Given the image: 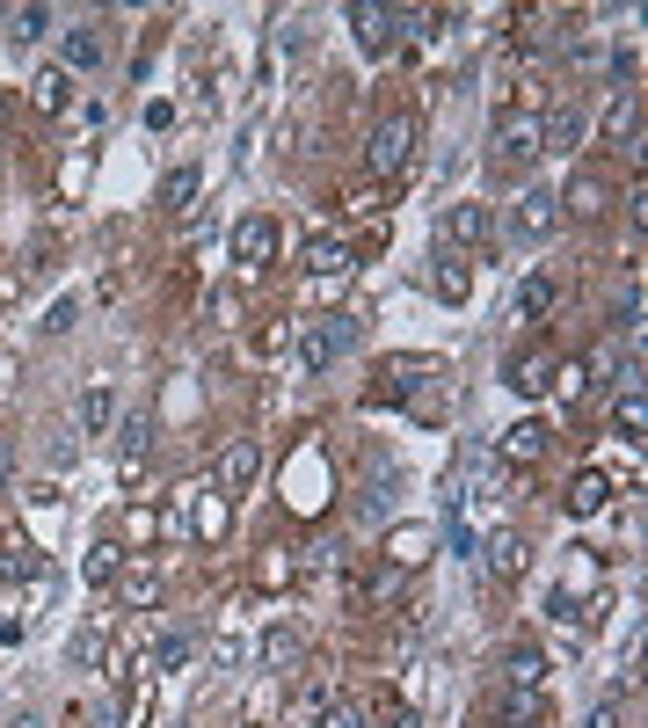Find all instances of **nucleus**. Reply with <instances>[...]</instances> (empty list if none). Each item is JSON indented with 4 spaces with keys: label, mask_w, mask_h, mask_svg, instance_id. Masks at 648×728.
<instances>
[{
    "label": "nucleus",
    "mask_w": 648,
    "mask_h": 728,
    "mask_svg": "<svg viewBox=\"0 0 648 728\" xmlns=\"http://www.w3.org/2000/svg\"><path fill=\"white\" fill-rule=\"evenodd\" d=\"M357 321L351 313H321V321H306V329H299V357H306V372H328V364H343L357 350Z\"/></svg>",
    "instance_id": "1"
},
{
    "label": "nucleus",
    "mask_w": 648,
    "mask_h": 728,
    "mask_svg": "<svg viewBox=\"0 0 648 728\" xmlns=\"http://www.w3.org/2000/svg\"><path fill=\"white\" fill-rule=\"evenodd\" d=\"M532 160H540V117H525V110H518V117H503V124H495L489 168H495V175H525Z\"/></svg>",
    "instance_id": "2"
},
{
    "label": "nucleus",
    "mask_w": 648,
    "mask_h": 728,
    "mask_svg": "<svg viewBox=\"0 0 648 728\" xmlns=\"http://www.w3.org/2000/svg\"><path fill=\"white\" fill-rule=\"evenodd\" d=\"M408 154H416V117H408V110H394V117L372 124V139H365L372 175H401V168H408Z\"/></svg>",
    "instance_id": "3"
},
{
    "label": "nucleus",
    "mask_w": 648,
    "mask_h": 728,
    "mask_svg": "<svg viewBox=\"0 0 648 728\" xmlns=\"http://www.w3.org/2000/svg\"><path fill=\"white\" fill-rule=\"evenodd\" d=\"M408 15H416V8H372V0H357V8H351V30H357V44H365V52L386 59L394 44H401Z\"/></svg>",
    "instance_id": "4"
},
{
    "label": "nucleus",
    "mask_w": 648,
    "mask_h": 728,
    "mask_svg": "<svg viewBox=\"0 0 648 728\" xmlns=\"http://www.w3.org/2000/svg\"><path fill=\"white\" fill-rule=\"evenodd\" d=\"M554 226H561V197L554 190H525L518 211H510V233H518V241H546Z\"/></svg>",
    "instance_id": "5"
},
{
    "label": "nucleus",
    "mask_w": 648,
    "mask_h": 728,
    "mask_svg": "<svg viewBox=\"0 0 648 728\" xmlns=\"http://www.w3.org/2000/svg\"><path fill=\"white\" fill-rule=\"evenodd\" d=\"M445 248H489V233H495V211L489 205H452L445 211Z\"/></svg>",
    "instance_id": "6"
},
{
    "label": "nucleus",
    "mask_w": 648,
    "mask_h": 728,
    "mask_svg": "<svg viewBox=\"0 0 648 728\" xmlns=\"http://www.w3.org/2000/svg\"><path fill=\"white\" fill-rule=\"evenodd\" d=\"M270 256H278V226H270V219H241V226H233V262H241V270H270Z\"/></svg>",
    "instance_id": "7"
},
{
    "label": "nucleus",
    "mask_w": 648,
    "mask_h": 728,
    "mask_svg": "<svg viewBox=\"0 0 648 728\" xmlns=\"http://www.w3.org/2000/svg\"><path fill=\"white\" fill-rule=\"evenodd\" d=\"M510 394H525V401L554 394V357H546V350H518V357H510Z\"/></svg>",
    "instance_id": "8"
},
{
    "label": "nucleus",
    "mask_w": 648,
    "mask_h": 728,
    "mask_svg": "<svg viewBox=\"0 0 648 728\" xmlns=\"http://www.w3.org/2000/svg\"><path fill=\"white\" fill-rule=\"evenodd\" d=\"M576 139H583V110L576 103H554L540 117V154H576Z\"/></svg>",
    "instance_id": "9"
},
{
    "label": "nucleus",
    "mask_w": 648,
    "mask_h": 728,
    "mask_svg": "<svg viewBox=\"0 0 648 728\" xmlns=\"http://www.w3.org/2000/svg\"><path fill=\"white\" fill-rule=\"evenodd\" d=\"M561 211H568V219H605V211H613V190H605V175H576V183L561 190Z\"/></svg>",
    "instance_id": "10"
},
{
    "label": "nucleus",
    "mask_w": 648,
    "mask_h": 728,
    "mask_svg": "<svg viewBox=\"0 0 648 728\" xmlns=\"http://www.w3.org/2000/svg\"><path fill=\"white\" fill-rule=\"evenodd\" d=\"M481 561H489V575H495V583H510V575H525L532 547H525L518 532H489V547H481Z\"/></svg>",
    "instance_id": "11"
},
{
    "label": "nucleus",
    "mask_w": 648,
    "mask_h": 728,
    "mask_svg": "<svg viewBox=\"0 0 648 728\" xmlns=\"http://www.w3.org/2000/svg\"><path fill=\"white\" fill-rule=\"evenodd\" d=\"M255 656H263V670H299V663H306V634H299V626H270Z\"/></svg>",
    "instance_id": "12"
},
{
    "label": "nucleus",
    "mask_w": 648,
    "mask_h": 728,
    "mask_svg": "<svg viewBox=\"0 0 648 728\" xmlns=\"http://www.w3.org/2000/svg\"><path fill=\"white\" fill-rule=\"evenodd\" d=\"M255 467H263L255 437H233V445L219 451V488H248V481H255Z\"/></svg>",
    "instance_id": "13"
},
{
    "label": "nucleus",
    "mask_w": 648,
    "mask_h": 728,
    "mask_svg": "<svg viewBox=\"0 0 648 728\" xmlns=\"http://www.w3.org/2000/svg\"><path fill=\"white\" fill-rule=\"evenodd\" d=\"M540 451H546V430H540V423H510L503 445H495V459H503V467H532Z\"/></svg>",
    "instance_id": "14"
},
{
    "label": "nucleus",
    "mask_w": 648,
    "mask_h": 728,
    "mask_svg": "<svg viewBox=\"0 0 648 728\" xmlns=\"http://www.w3.org/2000/svg\"><path fill=\"white\" fill-rule=\"evenodd\" d=\"M546 685V656L540 648H510L503 656V693H540Z\"/></svg>",
    "instance_id": "15"
},
{
    "label": "nucleus",
    "mask_w": 648,
    "mask_h": 728,
    "mask_svg": "<svg viewBox=\"0 0 648 728\" xmlns=\"http://www.w3.org/2000/svg\"><path fill=\"white\" fill-rule=\"evenodd\" d=\"M117 605L124 612H154L160 605V575L154 569H117Z\"/></svg>",
    "instance_id": "16"
},
{
    "label": "nucleus",
    "mask_w": 648,
    "mask_h": 728,
    "mask_svg": "<svg viewBox=\"0 0 648 728\" xmlns=\"http://www.w3.org/2000/svg\"><path fill=\"white\" fill-rule=\"evenodd\" d=\"M605 139H619V146H641V95H634V87H619V103L605 110Z\"/></svg>",
    "instance_id": "17"
},
{
    "label": "nucleus",
    "mask_w": 648,
    "mask_h": 728,
    "mask_svg": "<svg viewBox=\"0 0 648 728\" xmlns=\"http://www.w3.org/2000/svg\"><path fill=\"white\" fill-rule=\"evenodd\" d=\"M30 103H36V110H44V117H59V110H66V103H73V73H66V66H52V73H36V81H30Z\"/></svg>",
    "instance_id": "18"
},
{
    "label": "nucleus",
    "mask_w": 648,
    "mask_h": 728,
    "mask_svg": "<svg viewBox=\"0 0 648 728\" xmlns=\"http://www.w3.org/2000/svg\"><path fill=\"white\" fill-rule=\"evenodd\" d=\"M605 496H613V481H605L597 467L568 481V510H576V518H597V510H605Z\"/></svg>",
    "instance_id": "19"
},
{
    "label": "nucleus",
    "mask_w": 648,
    "mask_h": 728,
    "mask_svg": "<svg viewBox=\"0 0 648 728\" xmlns=\"http://www.w3.org/2000/svg\"><path fill=\"white\" fill-rule=\"evenodd\" d=\"M36 569H44V554H36L30 539H0V583H22Z\"/></svg>",
    "instance_id": "20"
},
{
    "label": "nucleus",
    "mask_w": 648,
    "mask_h": 728,
    "mask_svg": "<svg viewBox=\"0 0 648 728\" xmlns=\"http://www.w3.org/2000/svg\"><path fill=\"white\" fill-rule=\"evenodd\" d=\"M146 451H154V423H146V416H132V423H124V445H117V467H124V481L139 474V459H146Z\"/></svg>",
    "instance_id": "21"
},
{
    "label": "nucleus",
    "mask_w": 648,
    "mask_h": 728,
    "mask_svg": "<svg viewBox=\"0 0 648 728\" xmlns=\"http://www.w3.org/2000/svg\"><path fill=\"white\" fill-rule=\"evenodd\" d=\"M343 270H351V248L343 241H306V278H343Z\"/></svg>",
    "instance_id": "22"
},
{
    "label": "nucleus",
    "mask_w": 648,
    "mask_h": 728,
    "mask_svg": "<svg viewBox=\"0 0 648 728\" xmlns=\"http://www.w3.org/2000/svg\"><path fill=\"white\" fill-rule=\"evenodd\" d=\"M0 22H8V37H15V44L52 37V8H44V0H30V8H15V15H0Z\"/></svg>",
    "instance_id": "23"
},
{
    "label": "nucleus",
    "mask_w": 648,
    "mask_h": 728,
    "mask_svg": "<svg viewBox=\"0 0 648 728\" xmlns=\"http://www.w3.org/2000/svg\"><path fill=\"white\" fill-rule=\"evenodd\" d=\"M160 532H168V539H190V532H197V488H176V496H168Z\"/></svg>",
    "instance_id": "24"
},
{
    "label": "nucleus",
    "mask_w": 648,
    "mask_h": 728,
    "mask_svg": "<svg viewBox=\"0 0 648 728\" xmlns=\"http://www.w3.org/2000/svg\"><path fill=\"white\" fill-rule=\"evenodd\" d=\"M205 190V175L197 168H176V175H160V211H190V197Z\"/></svg>",
    "instance_id": "25"
},
{
    "label": "nucleus",
    "mask_w": 648,
    "mask_h": 728,
    "mask_svg": "<svg viewBox=\"0 0 648 728\" xmlns=\"http://www.w3.org/2000/svg\"><path fill=\"white\" fill-rule=\"evenodd\" d=\"M386 554H394V569H416V561L422 554H430V532H422V524H401V532H394V539H386Z\"/></svg>",
    "instance_id": "26"
},
{
    "label": "nucleus",
    "mask_w": 648,
    "mask_h": 728,
    "mask_svg": "<svg viewBox=\"0 0 648 728\" xmlns=\"http://www.w3.org/2000/svg\"><path fill=\"white\" fill-rule=\"evenodd\" d=\"M66 66H103V30H88V22H81V30H66Z\"/></svg>",
    "instance_id": "27"
},
{
    "label": "nucleus",
    "mask_w": 648,
    "mask_h": 728,
    "mask_svg": "<svg viewBox=\"0 0 648 728\" xmlns=\"http://www.w3.org/2000/svg\"><path fill=\"white\" fill-rule=\"evenodd\" d=\"M430 278H438V299H452V306L467 299V262H459L452 248H438V270H430Z\"/></svg>",
    "instance_id": "28"
},
{
    "label": "nucleus",
    "mask_w": 648,
    "mask_h": 728,
    "mask_svg": "<svg viewBox=\"0 0 648 728\" xmlns=\"http://www.w3.org/2000/svg\"><path fill=\"white\" fill-rule=\"evenodd\" d=\"M546 306H554V278H525V292H518V321H546Z\"/></svg>",
    "instance_id": "29"
},
{
    "label": "nucleus",
    "mask_w": 648,
    "mask_h": 728,
    "mask_svg": "<svg viewBox=\"0 0 648 728\" xmlns=\"http://www.w3.org/2000/svg\"><path fill=\"white\" fill-rule=\"evenodd\" d=\"M613 423H619V437H641V430H648V394H641V386H634V394H619Z\"/></svg>",
    "instance_id": "30"
},
{
    "label": "nucleus",
    "mask_w": 648,
    "mask_h": 728,
    "mask_svg": "<svg viewBox=\"0 0 648 728\" xmlns=\"http://www.w3.org/2000/svg\"><path fill=\"white\" fill-rule=\"evenodd\" d=\"M109 408H117V394H109V386H88V394H81V430H103V423H109Z\"/></svg>",
    "instance_id": "31"
},
{
    "label": "nucleus",
    "mask_w": 648,
    "mask_h": 728,
    "mask_svg": "<svg viewBox=\"0 0 648 728\" xmlns=\"http://www.w3.org/2000/svg\"><path fill=\"white\" fill-rule=\"evenodd\" d=\"M495 714H503V721H540L546 693H503V699H495Z\"/></svg>",
    "instance_id": "32"
},
{
    "label": "nucleus",
    "mask_w": 648,
    "mask_h": 728,
    "mask_svg": "<svg viewBox=\"0 0 648 728\" xmlns=\"http://www.w3.org/2000/svg\"><path fill=\"white\" fill-rule=\"evenodd\" d=\"M299 714H306V721H328V714H335V685H328V677L299 693Z\"/></svg>",
    "instance_id": "33"
},
{
    "label": "nucleus",
    "mask_w": 648,
    "mask_h": 728,
    "mask_svg": "<svg viewBox=\"0 0 648 728\" xmlns=\"http://www.w3.org/2000/svg\"><path fill=\"white\" fill-rule=\"evenodd\" d=\"M117 569H124V547H95L88 554V583H117Z\"/></svg>",
    "instance_id": "34"
},
{
    "label": "nucleus",
    "mask_w": 648,
    "mask_h": 728,
    "mask_svg": "<svg viewBox=\"0 0 648 728\" xmlns=\"http://www.w3.org/2000/svg\"><path fill=\"white\" fill-rule=\"evenodd\" d=\"M241 656H248L241 634H219V642H211V670H241Z\"/></svg>",
    "instance_id": "35"
},
{
    "label": "nucleus",
    "mask_w": 648,
    "mask_h": 728,
    "mask_svg": "<svg viewBox=\"0 0 648 728\" xmlns=\"http://www.w3.org/2000/svg\"><path fill=\"white\" fill-rule=\"evenodd\" d=\"M182 663H190V642H182V634L154 642V670H182Z\"/></svg>",
    "instance_id": "36"
},
{
    "label": "nucleus",
    "mask_w": 648,
    "mask_h": 728,
    "mask_svg": "<svg viewBox=\"0 0 648 728\" xmlns=\"http://www.w3.org/2000/svg\"><path fill=\"white\" fill-rule=\"evenodd\" d=\"M554 386H561V401H576L583 386H590V372H583V364H561V379H554Z\"/></svg>",
    "instance_id": "37"
},
{
    "label": "nucleus",
    "mask_w": 648,
    "mask_h": 728,
    "mask_svg": "<svg viewBox=\"0 0 648 728\" xmlns=\"http://www.w3.org/2000/svg\"><path fill=\"white\" fill-rule=\"evenodd\" d=\"M73 663H88V670H95V663H103V634H73Z\"/></svg>",
    "instance_id": "38"
},
{
    "label": "nucleus",
    "mask_w": 648,
    "mask_h": 728,
    "mask_svg": "<svg viewBox=\"0 0 648 728\" xmlns=\"http://www.w3.org/2000/svg\"><path fill=\"white\" fill-rule=\"evenodd\" d=\"M583 728H619V707H590V721Z\"/></svg>",
    "instance_id": "39"
},
{
    "label": "nucleus",
    "mask_w": 648,
    "mask_h": 728,
    "mask_svg": "<svg viewBox=\"0 0 648 728\" xmlns=\"http://www.w3.org/2000/svg\"><path fill=\"white\" fill-rule=\"evenodd\" d=\"M8 474H15V445L0 437V488H8Z\"/></svg>",
    "instance_id": "40"
},
{
    "label": "nucleus",
    "mask_w": 648,
    "mask_h": 728,
    "mask_svg": "<svg viewBox=\"0 0 648 728\" xmlns=\"http://www.w3.org/2000/svg\"><path fill=\"white\" fill-rule=\"evenodd\" d=\"M328 728H365V721H357V714H343V707H335V714H328Z\"/></svg>",
    "instance_id": "41"
},
{
    "label": "nucleus",
    "mask_w": 648,
    "mask_h": 728,
    "mask_svg": "<svg viewBox=\"0 0 648 728\" xmlns=\"http://www.w3.org/2000/svg\"><path fill=\"white\" fill-rule=\"evenodd\" d=\"M15 728H44V721H36V714H22V721H15Z\"/></svg>",
    "instance_id": "42"
}]
</instances>
